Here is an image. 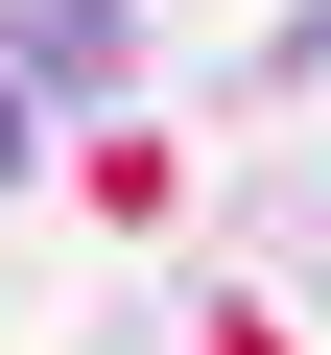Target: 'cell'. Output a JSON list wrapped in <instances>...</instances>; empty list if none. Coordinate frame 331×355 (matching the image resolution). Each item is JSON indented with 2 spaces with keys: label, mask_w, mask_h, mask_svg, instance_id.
<instances>
[{
  "label": "cell",
  "mask_w": 331,
  "mask_h": 355,
  "mask_svg": "<svg viewBox=\"0 0 331 355\" xmlns=\"http://www.w3.org/2000/svg\"><path fill=\"white\" fill-rule=\"evenodd\" d=\"M0 190H24V71H0Z\"/></svg>",
  "instance_id": "obj_1"
}]
</instances>
